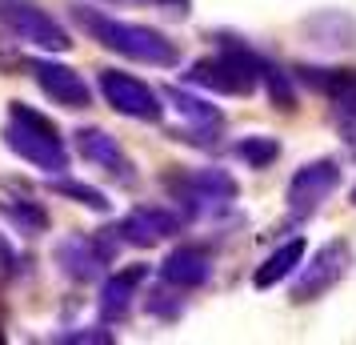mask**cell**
I'll list each match as a JSON object with an SVG mask.
<instances>
[{
	"label": "cell",
	"instance_id": "9c48e42d",
	"mask_svg": "<svg viewBox=\"0 0 356 345\" xmlns=\"http://www.w3.org/2000/svg\"><path fill=\"white\" fill-rule=\"evenodd\" d=\"M168 233H177V217L164 213V209H152V205L132 209V213L120 221V237L132 241V245H156Z\"/></svg>",
	"mask_w": 356,
	"mask_h": 345
},
{
	"label": "cell",
	"instance_id": "9a60e30c",
	"mask_svg": "<svg viewBox=\"0 0 356 345\" xmlns=\"http://www.w3.org/2000/svg\"><path fill=\"white\" fill-rule=\"evenodd\" d=\"M241 157L244 161H252V169H264V164L276 161V141H260V137H252V141H244L241 145Z\"/></svg>",
	"mask_w": 356,
	"mask_h": 345
},
{
	"label": "cell",
	"instance_id": "5b68a950",
	"mask_svg": "<svg viewBox=\"0 0 356 345\" xmlns=\"http://www.w3.org/2000/svg\"><path fill=\"white\" fill-rule=\"evenodd\" d=\"M100 93L108 97L113 109L136 116V121H156V116H161L156 93H152L145 81L129 77V72H100Z\"/></svg>",
	"mask_w": 356,
	"mask_h": 345
},
{
	"label": "cell",
	"instance_id": "ba28073f",
	"mask_svg": "<svg viewBox=\"0 0 356 345\" xmlns=\"http://www.w3.org/2000/svg\"><path fill=\"white\" fill-rule=\"evenodd\" d=\"M29 72H33L36 84H40L52 100H60V105H68V109H84V105L92 100L88 84H84L72 68L49 65V61H29Z\"/></svg>",
	"mask_w": 356,
	"mask_h": 345
},
{
	"label": "cell",
	"instance_id": "ffe728a7",
	"mask_svg": "<svg viewBox=\"0 0 356 345\" xmlns=\"http://www.w3.org/2000/svg\"><path fill=\"white\" fill-rule=\"evenodd\" d=\"M353 201H356V193H353Z\"/></svg>",
	"mask_w": 356,
	"mask_h": 345
},
{
	"label": "cell",
	"instance_id": "3957f363",
	"mask_svg": "<svg viewBox=\"0 0 356 345\" xmlns=\"http://www.w3.org/2000/svg\"><path fill=\"white\" fill-rule=\"evenodd\" d=\"M0 20H4L20 40L40 45V49H49V52H60V49L72 45L65 29H60L49 13H40L36 4H29V0H0Z\"/></svg>",
	"mask_w": 356,
	"mask_h": 345
},
{
	"label": "cell",
	"instance_id": "ac0fdd59",
	"mask_svg": "<svg viewBox=\"0 0 356 345\" xmlns=\"http://www.w3.org/2000/svg\"><path fill=\"white\" fill-rule=\"evenodd\" d=\"M24 68H29V61L20 56V49L0 36V72H24Z\"/></svg>",
	"mask_w": 356,
	"mask_h": 345
},
{
	"label": "cell",
	"instance_id": "7c38bea8",
	"mask_svg": "<svg viewBox=\"0 0 356 345\" xmlns=\"http://www.w3.org/2000/svg\"><path fill=\"white\" fill-rule=\"evenodd\" d=\"M161 273H164V281H172L180 289H193V285H200V281L209 277V261L200 253H193V249H180V253H172L164 261Z\"/></svg>",
	"mask_w": 356,
	"mask_h": 345
},
{
	"label": "cell",
	"instance_id": "8992f818",
	"mask_svg": "<svg viewBox=\"0 0 356 345\" xmlns=\"http://www.w3.org/2000/svg\"><path fill=\"white\" fill-rule=\"evenodd\" d=\"M344 269H348V249L344 241H328V245L316 253V261L308 269L305 277L296 281V289H292V301H312V297L328 293L340 277H344Z\"/></svg>",
	"mask_w": 356,
	"mask_h": 345
},
{
	"label": "cell",
	"instance_id": "6da1fadb",
	"mask_svg": "<svg viewBox=\"0 0 356 345\" xmlns=\"http://www.w3.org/2000/svg\"><path fill=\"white\" fill-rule=\"evenodd\" d=\"M76 20L97 36L104 49L124 52V56H132V61H145V65H172V61H177V49H172L164 36H156L152 29L100 17V13H88V8H76Z\"/></svg>",
	"mask_w": 356,
	"mask_h": 345
},
{
	"label": "cell",
	"instance_id": "4fadbf2b",
	"mask_svg": "<svg viewBox=\"0 0 356 345\" xmlns=\"http://www.w3.org/2000/svg\"><path fill=\"white\" fill-rule=\"evenodd\" d=\"M300 257H305V241H289L280 253H273V257H268V265H264V269H257V285L264 289V285L280 281L284 273H292V269H296V261H300Z\"/></svg>",
	"mask_w": 356,
	"mask_h": 345
},
{
	"label": "cell",
	"instance_id": "5bb4252c",
	"mask_svg": "<svg viewBox=\"0 0 356 345\" xmlns=\"http://www.w3.org/2000/svg\"><path fill=\"white\" fill-rule=\"evenodd\" d=\"M140 277V269H132L129 277H113L108 285H104V301H100V309H104V317H116L120 313V305L129 309V293H132V281Z\"/></svg>",
	"mask_w": 356,
	"mask_h": 345
},
{
	"label": "cell",
	"instance_id": "30bf717a",
	"mask_svg": "<svg viewBox=\"0 0 356 345\" xmlns=\"http://www.w3.org/2000/svg\"><path fill=\"white\" fill-rule=\"evenodd\" d=\"M308 81L321 84L324 93L332 97V105H337V125L344 132H356V68H340V72H332V77H316L312 68H305Z\"/></svg>",
	"mask_w": 356,
	"mask_h": 345
},
{
	"label": "cell",
	"instance_id": "8fae6325",
	"mask_svg": "<svg viewBox=\"0 0 356 345\" xmlns=\"http://www.w3.org/2000/svg\"><path fill=\"white\" fill-rule=\"evenodd\" d=\"M76 141H81V153L92 164H104L108 173H129V161L120 157V148H116V141L108 137V132L81 129V132H76Z\"/></svg>",
	"mask_w": 356,
	"mask_h": 345
},
{
	"label": "cell",
	"instance_id": "d6986e66",
	"mask_svg": "<svg viewBox=\"0 0 356 345\" xmlns=\"http://www.w3.org/2000/svg\"><path fill=\"white\" fill-rule=\"evenodd\" d=\"M164 4H172V8H184V4H188V0H164Z\"/></svg>",
	"mask_w": 356,
	"mask_h": 345
},
{
	"label": "cell",
	"instance_id": "277c9868",
	"mask_svg": "<svg viewBox=\"0 0 356 345\" xmlns=\"http://www.w3.org/2000/svg\"><path fill=\"white\" fill-rule=\"evenodd\" d=\"M196 84H209V89H220V93H252L257 89V56L232 49L225 56H212V61H200L188 72Z\"/></svg>",
	"mask_w": 356,
	"mask_h": 345
},
{
	"label": "cell",
	"instance_id": "52a82bcc",
	"mask_svg": "<svg viewBox=\"0 0 356 345\" xmlns=\"http://www.w3.org/2000/svg\"><path fill=\"white\" fill-rule=\"evenodd\" d=\"M337 181H340V173H337V164H332V161L305 164V169L292 177V185H289L292 213H312V209H316L332 189H337Z\"/></svg>",
	"mask_w": 356,
	"mask_h": 345
},
{
	"label": "cell",
	"instance_id": "7a4b0ae2",
	"mask_svg": "<svg viewBox=\"0 0 356 345\" xmlns=\"http://www.w3.org/2000/svg\"><path fill=\"white\" fill-rule=\"evenodd\" d=\"M8 145L17 148L24 161L40 164V169H65V145H60V132L52 129L49 116L33 113V109H24V105H13V121H8Z\"/></svg>",
	"mask_w": 356,
	"mask_h": 345
},
{
	"label": "cell",
	"instance_id": "2e32d148",
	"mask_svg": "<svg viewBox=\"0 0 356 345\" xmlns=\"http://www.w3.org/2000/svg\"><path fill=\"white\" fill-rule=\"evenodd\" d=\"M56 193H68V197H76L81 205H92V209H108V201L100 197L97 189H88V185H76V181H56Z\"/></svg>",
	"mask_w": 356,
	"mask_h": 345
},
{
	"label": "cell",
	"instance_id": "e0dca14e",
	"mask_svg": "<svg viewBox=\"0 0 356 345\" xmlns=\"http://www.w3.org/2000/svg\"><path fill=\"white\" fill-rule=\"evenodd\" d=\"M168 97L180 105V113L184 116H193V121H216V109H204V100H196V97H184L180 89H168Z\"/></svg>",
	"mask_w": 356,
	"mask_h": 345
}]
</instances>
